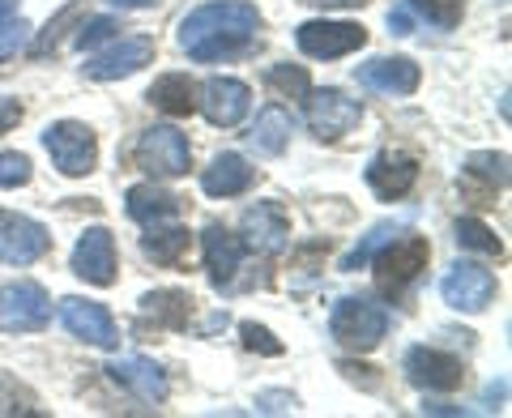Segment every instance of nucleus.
<instances>
[{"mask_svg":"<svg viewBox=\"0 0 512 418\" xmlns=\"http://www.w3.org/2000/svg\"><path fill=\"white\" fill-rule=\"evenodd\" d=\"M252 180H256V171L239 154H218L214 163L201 171V192L205 197H239V192L252 188Z\"/></svg>","mask_w":512,"mask_h":418,"instance_id":"22","label":"nucleus"},{"mask_svg":"<svg viewBox=\"0 0 512 418\" xmlns=\"http://www.w3.org/2000/svg\"><path fill=\"white\" fill-rule=\"evenodd\" d=\"M128 218L141 222V227H154V222H171L175 214H180V197L158 184H137L128 188Z\"/></svg>","mask_w":512,"mask_h":418,"instance_id":"23","label":"nucleus"},{"mask_svg":"<svg viewBox=\"0 0 512 418\" xmlns=\"http://www.w3.org/2000/svg\"><path fill=\"white\" fill-rule=\"evenodd\" d=\"M303 99H308V124L320 141H338L342 133H350V128L363 120V103L350 99L342 90H333V86L308 90Z\"/></svg>","mask_w":512,"mask_h":418,"instance_id":"10","label":"nucleus"},{"mask_svg":"<svg viewBox=\"0 0 512 418\" xmlns=\"http://www.w3.org/2000/svg\"><path fill=\"white\" fill-rule=\"evenodd\" d=\"M239 337H244V346H248V350H256V355H269V359H278L282 350H286L278 337L269 333L265 325H256V320H244V325H239Z\"/></svg>","mask_w":512,"mask_h":418,"instance_id":"33","label":"nucleus"},{"mask_svg":"<svg viewBox=\"0 0 512 418\" xmlns=\"http://www.w3.org/2000/svg\"><path fill=\"white\" fill-rule=\"evenodd\" d=\"M18 120H22V107L18 103H0V137H5Z\"/></svg>","mask_w":512,"mask_h":418,"instance_id":"40","label":"nucleus"},{"mask_svg":"<svg viewBox=\"0 0 512 418\" xmlns=\"http://www.w3.org/2000/svg\"><path fill=\"white\" fill-rule=\"evenodd\" d=\"M414 26H419V18L410 13L406 0L397 9H389V30H393V35H414Z\"/></svg>","mask_w":512,"mask_h":418,"instance_id":"39","label":"nucleus"},{"mask_svg":"<svg viewBox=\"0 0 512 418\" xmlns=\"http://www.w3.org/2000/svg\"><path fill=\"white\" fill-rule=\"evenodd\" d=\"M461 171H466V180L483 184V192L491 197L495 188H504V184H508V154H470Z\"/></svg>","mask_w":512,"mask_h":418,"instance_id":"29","label":"nucleus"},{"mask_svg":"<svg viewBox=\"0 0 512 418\" xmlns=\"http://www.w3.org/2000/svg\"><path fill=\"white\" fill-rule=\"evenodd\" d=\"M329 333L333 342L346 346V350H376L380 337L389 333V308L376 303L372 295H346L333 303L329 312Z\"/></svg>","mask_w":512,"mask_h":418,"instance_id":"2","label":"nucleus"},{"mask_svg":"<svg viewBox=\"0 0 512 418\" xmlns=\"http://www.w3.org/2000/svg\"><path fill=\"white\" fill-rule=\"evenodd\" d=\"M406 5L414 18L436 30H453L461 22V13H466V0H406Z\"/></svg>","mask_w":512,"mask_h":418,"instance_id":"32","label":"nucleus"},{"mask_svg":"<svg viewBox=\"0 0 512 418\" xmlns=\"http://www.w3.org/2000/svg\"><path fill=\"white\" fill-rule=\"evenodd\" d=\"M265 86L278 94V99H303L312 90L308 69L303 64H269L265 69Z\"/></svg>","mask_w":512,"mask_h":418,"instance_id":"31","label":"nucleus"},{"mask_svg":"<svg viewBox=\"0 0 512 418\" xmlns=\"http://www.w3.org/2000/svg\"><path fill=\"white\" fill-rule=\"evenodd\" d=\"M303 5H316V9H363L367 0H303Z\"/></svg>","mask_w":512,"mask_h":418,"instance_id":"41","label":"nucleus"},{"mask_svg":"<svg viewBox=\"0 0 512 418\" xmlns=\"http://www.w3.org/2000/svg\"><path fill=\"white\" fill-rule=\"evenodd\" d=\"M197 107L214 128H235L248 116L252 90L244 82H235V77H210V82L197 90Z\"/></svg>","mask_w":512,"mask_h":418,"instance_id":"16","label":"nucleus"},{"mask_svg":"<svg viewBox=\"0 0 512 418\" xmlns=\"http://www.w3.org/2000/svg\"><path fill=\"white\" fill-rule=\"evenodd\" d=\"M111 9H154L158 0H107Z\"/></svg>","mask_w":512,"mask_h":418,"instance_id":"42","label":"nucleus"},{"mask_svg":"<svg viewBox=\"0 0 512 418\" xmlns=\"http://www.w3.org/2000/svg\"><path fill=\"white\" fill-rule=\"evenodd\" d=\"M427 256H431V244L423 235H402V239H389L372 261H376V286L384 295H402L406 286L419 278L427 269Z\"/></svg>","mask_w":512,"mask_h":418,"instance_id":"5","label":"nucleus"},{"mask_svg":"<svg viewBox=\"0 0 512 418\" xmlns=\"http://www.w3.org/2000/svg\"><path fill=\"white\" fill-rule=\"evenodd\" d=\"M52 248V231L43 222L0 209V265H35Z\"/></svg>","mask_w":512,"mask_h":418,"instance_id":"9","label":"nucleus"},{"mask_svg":"<svg viewBox=\"0 0 512 418\" xmlns=\"http://www.w3.org/2000/svg\"><path fill=\"white\" fill-rule=\"evenodd\" d=\"M295 43L303 56L312 60H338V56H350L359 52L367 43V30L359 22H329V18H316V22H303L295 30Z\"/></svg>","mask_w":512,"mask_h":418,"instance_id":"7","label":"nucleus"},{"mask_svg":"<svg viewBox=\"0 0 512 418\" xmlns=\"http://www.w3.org/2000/svg\"><path fill=\"white\" fill-rule=\"evenodd\" d=\"M423 414H461L457 406H444V401H436V406H423Z\"/></svg>","mask_w":512,"mask_h":418,"instance_id":"43","label":"nucleus"},{"mask_svg":"<svg viewBox=\"0 0 512 418\" xmlns=\"http://www.w3.org/2000/svg\"><path fill=\"white\" fill-rule=\"evenodd\" d=\"M239 227H244V235H239V239H244V248H252V252L278 256V252L291 248V218H286V209L274 205V201L248 205Z\"/></svg>","mask_w":512,"mask_h":418,"instance_id":"13","label":"nucleus"},{"mask_svg":"<svg viewBox=\"0 0 512 418\" xmlns=\"http://www.w3.org/2000/svg\"><path fill=\"white\" fill-rule=\"evenodd\" d=\"M146 99L158 111H167V116H188V111H197V86H192V77H184V73H163L146 90Z\"/></svg>","mask_w":512,"mask_h":418,"instance_id":"25","label":"nucleus"},{"mask_svg":"<svg viewBox=\"0 0 512 418\" xmlns=\"http://www.w3.org/2000/svg\"><path fill=\"white\" fill-rule=\"evenodd\" d=\"M82 13H86V0H69V5H64V9L56 13V18L47 22V26L39 30V35H35V43H30V56H52L56 47H60V39L69 35V30H73L77 22H82Z\"/></svg>","mask_w":512,"mask_h":418,"instance_id":"27","label":"nucleus"},{"mask_svg":"<svg viewBox=\"0 0 512 418\" xmlns=\"http://www.w3.org/2000/svg\"><path fill=\"white\" fill-rule=\"evenodd\" d=\"M43 150L52 154V167L69 180H82L99 163V137L82 120H56L43 128Z\"/></svg>","mask_w":512,"mask_h":418,"instance_id":"3","label":"nucleus"},{"mask_svg":"<svg viewBox=\"0 0 512 418\" xmlns=\"http://www.w3.org/2000/svg\"><path fill=\"white\" fill-rule=\"evenodd\" d=\"M116 18H90V22H82L77 26V35H73V43L82 47V52H94L99 43H107V39H116Z\"/></svg>","mask_w":512,"mask_h":418,"instance_id":"35","label":"nucleus"},{"mask_svg":"<svg viewBox=\"0 0 512 418\" xmlns=\"http://www.w3.org/2000/svg\"><path fill=\"white\" fill-rule=\"evenodd\" d=\"M355 82L363 90H372V94H393V99H406V94L419 90L423 73H419V64H414L410 56H376V60L359 64Z\"/></svg>","mask_w":512,"mask_h":418,"instance_id":"15","label":"nucleus"},{"mask_svg":"<svg viewBox=\"0 0 512 418\" xmlns=\"http://www.w3.org/2000/svg\"><path fill=\"white\" fill-rule=\"evenodd\" d=\"M256 410L261 414H295L299 401H295V393H261L256 397Z\"/></svg>","mask_w":512,"mask_h":418,"instance_id":"38","label":"nucleus"},{"mask_svg":"<svg viewBox=\"0 0 512 418\" xmlns=\"http://www.w3.org/2000/svg\"><path fill=\"white\" fill-rule=\"evenodd\" d=\"M261 13L248 0H210V5L192 9L180 22V47L197 64H218L248 56L256 47Z\"/></svg>","mask_w":512,"mask_h":418,"instance_id":"1","label":"nucleus"},{"mask_svg":"<svg viewBox=\"0 0 512 418\" xmlns=\"http://www.w3.org/2000/svg\"><path fill=\"white\" fill-rule=\"evenodd\" d=\"M201 252H205V269H210V282L214 286H227L239 269H244V239L231 235L222 222H210L201 231Z\"/></svg>","mask_w":512,"mask_h":418,"instance_id":"19","label":"nucleus"},{"mask_svg":"<svg viewBox=\"0 0 512 418\" xmlns=\"http://www.w3.org/2000/svg\"><path fill=\"white\" fill-rule=\"evenodd\" d=\"M440 295L448 308H457V312H487V303L495 299V278H491V269L483 265H474V261H457L453 269L444 273V282H440Z\"/></svg>","mask_w":512,"mask_h":418,"instance_id":"12","label":"nucleus"},{"mask_svg":"<svg viewBox=\"0 0 512 418\" xmlns=\"http://www.w3.org/2000/svg\"><path fill=\"white\" fill-rule=\"evenodd\" d=\"M291 133H295V116L282 103H269V107L256 111V124L248 133V150L274 158V154H282L286 146H291Z\"/></svg>","mask_w":512,"mask_h":418,"instance_id":"21","label":"nucleus"},{"mask_svg":"<svg viewBox=\"0 0 512 418\" xmlns=\"http://www.w3.org/2000/svg\"><path fill=\"white\" fill-rule=\"evenodd\" d=\"M60 320H64V329H69L73 337H82V342L99 346V350H111L120 342L116 320H111V312L103 308V303H94V299H82V295L60 299Z\"/></svg>","mask_w":512,"mask_h":418,"instance_id":"14","label":"nucleus"},{"mask_svg":"<svg viewBox=\"0 0 512 418\" xmlns=\"http://www.w3.org/2000/svg\"><path fill=\"white\" fill-rule=\"evenodd\" d=\"M150 60H154V39L146 35L111 39L103 52H94L86 60V77H94V82H120V77H133L137 69H146Z\"/></svg>","mask_w":512,"mask_h":418,"instance_id":"11","label":"nucleus"},{"mask_svg":"<svg viewBox=\"0 0 512 418\" xmlns=\"http://www.w3.org/2000/svg\"><path fill=\"white\" fill-rule=\"evenodd\" d=\"M192 316V295L188 291H150L141 295V320L154 329H188Z\"/></svg>","mask_w":512,"mask_h":418,"instance_id":"24","label":"nucleus"},{"mask_svg":"<svg viewBox=\"0 0 512 418\" xmlns=\"http://www.w3.org/2000/svg\"><path fill=\"white\" fill-rule=\"evenodd\" d=\"M133 163L154 175V180H175V175H188V163H192V146L180 128L171 124H154L146 133L137 137L133 146Z\"/></svg>","mask_w":512,"mask_h":418,"instance_id":"4","label":"nucleus"},{"mask_svg":"<svg viewBox=\"0 0 512 418\" xmlns=\"http://www.w3.org/2000/svg\"><path fill=\"white\" fill-rule=\"evenodd\" d=\"M107 376L116 380L120 389L133 393L137 401H150V406L167 401V376H163V367H158L154 359H141V355L116 359V363H107Z\"/></svg>","mask_w":512,"mask_h":418,"instance_id":"20","label":"nucleus"},{"mask_svg":"<svg viewBox=\"0 0 512 418\" xmlns=\"http://www.w3.org/2000/svg\"><path fill=\"white\" fill-rule=\"evenodd\" d=\"M30 158L18 150H0V188H22L30 184Z\"/></svg>","mask_w":512,"mask_h":418,"instance_id":"34","label":"nucleus"},{"mask_svg":"<svg viewBox=\"0 0 512 418\" xmlns=\"http://www.w3.org/2000/svg\"><path fill=\"white\" fill-rule=\"evenodd\" d=\"M116 235L107 227H90L73 248V273L90 286H111L116 282Z\"/></svg>","mask_w":512,"mask_h":418,"instance_id":"17","label":"nucleus"},{"mask_svg":"<svg viewBox=\"0 0 512 418\" xmlns=\"http://www.w3.org/2000/svg\"><path fill=\"white\" fill-rule=\"evenodd\" d=\"M393 235H402V227H397V222H376V227L367 231L359 244L342 256V265H338V269H342V273H355V269H363V265H372V256H376L384 244H389Z\"/></svg>","mask_w":512,"mask_h":418,"instance_id":"28","label":"nucleus"},{"mask_svg":"<svg viewBox=\"0 0 512 418\" xmlns=\"http://www.w3.org/2000/svg\"><path fill=\"white\" fill-rule=\"evenodd\" d=\"M188 244H192V235L184 227H171V222H154V227H146V235H141V252H146L154 265H180Z\"/></svg>","mask_w":512,"mask_h":418,"instance_id":"26","label":"nucleus"},{"mask_svg":"<svg viewBox=\"0 0 512 418\" xmlns=\"http://www.w3.org/2000/svg\"><path fill=\"white\" fill-rule=\"evenodd\" d=\"M402 372L414 389H423V393H453V389H461V380H466L461 359L444 355L436 346H410L402 359Z\"/></svg>","mask_w":512,"mask_h":418,"instance_id":"8","label":"nucleus"},{"mask_svg":"<svg viewBox=\"0 0 512 418\" xmlns=\"http://www.w3.org/2000/svg\"><path fill=\"white\" fill-rule=\"evenodd\" d=\"M338 372H342L350 384H359V389H367V393H376V389H380L376 367H367V363H350V359H342V363H338Z\"/></svg>","mask_w":512,"mask_h":418,"instance_id":"37","label":"nucleus"},{"mask_svg":"<svg viewBox=\"0 0 512 418\" xmlns=\"http://www.w3.org/2000/svg\"><path fill=\"white\" fill-rule=\"evenodd\" d=\"M26 39H30V26H26L22 18H18V22H13V18L0 22V60L18 56L22 47H26Z\"/></svg>","mask_w":512,"mask_h":418,"instance_id":"36","label":"nucleus"},{"mask_svg":"<svg viewBox=\"0 0 512 418\" xmlns=\"http://www.w3.org/2000/svg\"><path fill=\"white\" fill-rule=\"evenodd\" d=\"M13 13H18V0H0V22L13 18Z\"/></svg>","mask_w":512,"mask_h":418,"instance_id":"44","label":"nucleus"},{"mask_svg":"<svg viewBox=\"0 0 512 418\" xmlns=\"http://www.w3.org/2000/svg\"><path fill=\"white\" fill-rule=\"evenodd\" d=\"M414 180H419V163H414L410 154L380 150L372 163H367V188H372L380 201H402L414 188Z\"/></svg>","mask_w":512,"mask_h":418,"instance_id":"18","label":"nucleus"},{"mask_svg":"<svg viewBox=\"0 0 512 418\" xmlns=\"http://www.w3.org/2000/svg\"><path fill=\"white\" fill-rule=\"evenodd\" d=\"M453 239H457V248H466V252H483V256H500L504 252L500 235H495L487 222H478V218H457Z\"/></svg>","mask_w":512,"mask_h":418,"instance_id":"30","label":"nucleus"},{"mask_svg":"<svg viewBox=\"0 0 512 418\" xmlns=\"http://www.w3.org/2000/svg\"><path fill=\"white\" fill-rule=\"evenodd\" d=\"M52 320V299L39 282L0 286V333H39Z\"/></svg>","mask_w":512,"mask_h":418,"instance_id":"6","label":"nucleus"}]
</instances>
